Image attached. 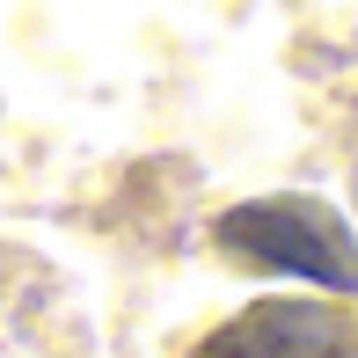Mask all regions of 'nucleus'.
Here are the masks:
<instances>
[{
	"label": "nucleus",
	"mask_w": 358,
	"mask_h": 358,
	"mask_svg": "<svg viewBox=\"0 0 358 358\" xmlns=\"http://www.w3.org/2000/svg\"><path fill=\"white\" fill-rule=\"evenodd\" d=\"M213 241L234 264L256 271H292V278H315L322 292H358V234L336 205L322 198H249L227 205Z\"/></svg>",
	"instance_id": "f257e3e1"
},
{
	"label": "nucleus",
	"mask_w": 358,
	"mask_h": 358,
	"mask_svg": "<svg viewBox=\"0 0 358 358\" xmlns=\"http://www.w3.org/2000/svg\"><path fill=\"white\" fill-rule=\"evenodd\" d=\"M190 358H358V322L322 300H256L198 336Z\"/></svg>",
	"instance_id": "f03ea898"
}]
</instances>
